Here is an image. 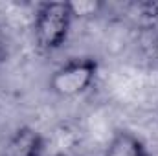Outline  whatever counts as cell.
<instances>
[{
	"label": "cell",
	"instance_id": "6da1fadb",
	"mask_svg": "<svg viewBox=\"0 0 158 156\" xmlns=\"http://www.w3.org/2000/svg\"><path fill=\"white\" fill-rule=\"evenodd\" d=\"M74 17L68 2H40L33 11V42L42 53H53L68 40Z\"/></svg>",
	"mask_w": 158,
	"mask_h": 156
},
{
	"label": "cell",
	"instance_id": "7a4b0ae2",
	"mask_svg": "<svg viewBox=\"0 0 158 156\" xmlns=\"http://www.w3.org/2000/svg\"><path fill=\"white\" fill-rule=\"evenodd\" d=\"M99 63L94 57H72L57 66L48 79V90L64 99L86 94L96 83Z\"/></svg>",
	"mask_w": 158,
	"mask_h": 156
},
{
	"label": "cell",
	"instance_id": "3957f363",
	"mask_svg": "<svg viewBox=\"0 0 158 156\" xmlns=\"http://www.w3.org/2000/svg\"><path fill=\"white\" fill-rule=\"evenodd\" d=\"M46 140L33 127H19L0 149V156H44Z\"/></svg>",
	"mask_w": 158,
	"mask_h": 156
},
{
	"label": "cell",
	"instance_id": "277c9868",
	"mask_svg": "<svg viewBox=\"0 0 158 156\" xmlns=\"http://www.w3.org/2000/svg\"><path fill=\"white\" fill-rule=\"evenodd\" d=\"M103 156H151V153L136 134L119 130L110 138Z\"/></svg>",
	"mask_w": 158,
	"mask_h": 156
},
{
	"label": "cell",
	"instance_id": "5b68a950",
	"mask_svg": "<svg viewBox=\"0 0 158 156\" xmlns=\"http://www.w3.org/2000/svg\"><path fill=\"white\" fill-rule=\"evenodd\" d=\"M68 6L74 18H88L99 15L103 9V2L99 0H76V2H68Z\"/></svg>",
	"mask_w": 158,
	"mask_h": 156
},
{
	"label": "cell",
	"instance_id": "8992f818",
	"mask_svg": "<svg viewBox=\"0 0 158 156\" xmlns=\"http://www.w3.org/2000/svg\"><path fill=\"white\" fill-rule=\"evenodd\" d=\"M136 15V18L143 24L155 26L158 24V2H140L132 6V13Z\"/></svg>",
	"mask_w": 158,
	"mask_h": 156
},
{
	"label": "cell",
	"instance_id": "52a82bcc",
	"mask_svg": "<svg viewBox=\"0 0 158 156\" xmlns=\"http://www.w3.org/2000/svg\"><path fill=\"white\" fill-rule=\"evenodd\" d=\"M6 53H7V39H6L4 26L0 24V63L6 59Z\"/></svg>",
	"mask_w": 158,
	"mask_h": 156
},
{
	"label": "cell",
	"instance_id": "ba28073f",
	"mask_svg": "<svg viewBox=\"0 0 158 156\" xmlns=\"http://www.w3.org/2000/svg\"><path fill=\"white\" fill-rule=\"evenodd\" d=\"M153 55H155V59H156V63H158V35H156V39H155V42H153Z\"/></svg>",
	"mask_w": 158,
	"mask_h": 156
}]
</instances>
